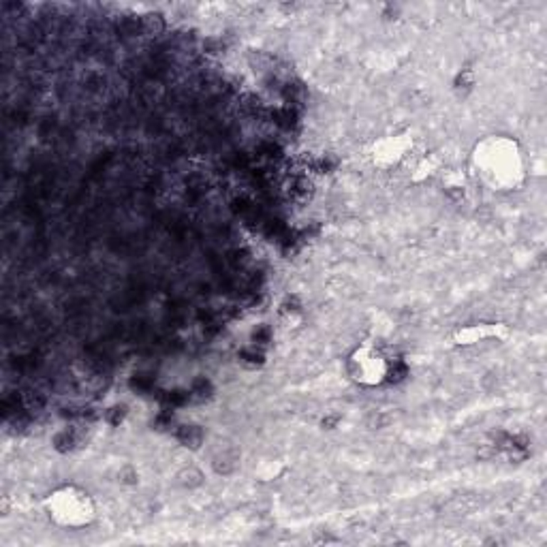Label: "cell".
Wrapping results in <instances>:
<instances>
[{
    "label": "cell",
    "mask_w": 547,
    "mask_h": 547,
    "mask_svg": "<svg viewBox=\"0 0 547 547\" xmlns=\"http://www.w3.org/2000/svg\"><path fill=\"white\" fill-rule=\"evenodd\" d=\"M469 175L490 193H516L528 180L526 150L513 135L488 133L471 148Z\"/></svg>",
    "instance_id": "6da1fadb"
},
{
    "label": "cell",
    "mask_w": 547,
    "mask_h": 547,
    "mask_svg": "<svg viewBox=\"0 0 547 547\" xmlns=\"http://www.w3.org/2000/svg\"><path fill=\"white\" fill-rule=\"evenodd\" d=\"M41 509L49 524L62 531L90 528L98 518L94 496L77 484H60L51 488L43 499Z\"/></svg>",
    "instance_id": "7a4b0ae2"
},
{
    "label": "cell",
    "mask_w": 547,
    "mask_h": 547,
    "mask_svg": "<svg viewBox=\"0 0 547 547\" xmlns=\"http://www.w3.org/2000/svg\"><path fill=\"white\" fill-rule=\"evenodd\" d=\"M394 362L377 342L366 340L353 347L344 359V370L351 383L362 389H377L392 381Z\"/></svg>",
    "instance_id": "3957f363"
},
{
    "label": "cell",
    "mask_w": 547,
    "mask_h": 547,
    "mask_svg": "<svg viewBox=\"0 0 547 547\" xmlns=\"http://www.w3.org/2000/svg\"><path fill=\"white\" fill-rule=\"evenodd\" d=\"M413 145H415V141H413L411 133H407V131L389 133V135H381L379 139L372 141L368 156L377 169L389 171V169L400 167L409 158V154L413 152Z\"/></svg>",
    "instance_id": "277c9868"
},
{
    "label": "cell",
    "mask_w": 547,
    "mask_h": 547,
    "mask_svg": "<svg viewBox=\"0 0 547 547\" xmlns=\"http://www.w3.org/2000/svg\"><path fill=\"white\" fill-rule=\"evenodd\" d=\"M511 329L503 321H475L460 325L451 332V344L460 349H471L484 342H505Z\"/></svg>",
    "instance_id": "5b68a950"
},
{
    "label": "cell",
    "mask_w": 547,
    "mask_h": 547,
    "mask_svg": "<svg viewBox=\"0 0 547 547\" xmlns=\"http://www.w3.org/2000/svg\"><path fill=\"white\" fill-rule=\"evenodd\" d=\"M441 171H443L441 158H439L436 154H424V156L415 163V167H413V171H411V180H413L415 184H419V182H424V180H428V178L441 173Z\"/></svg>",
    "instance_id": "8992f818"
},
{
    "label": "cell",
    "mask_w": 547,
    "mask_h": 547,
    "mask_svg": "<svg viewBox=\"0 0 547 547\" xmlns=\"http://www.w3.org/2000/svg\"><path fill=\"white\" fill-rule=\"evenodd\" d=\"M441 178H443V186H445V193L454 199H462L464 193H466V175L462 171H456V169H445L441 171Z\"/></svg>",
    "instance_id": "52a82bcc"
},
{
    "label": "cell",
    "mask_w": 547,
    "mask_h": 547,
    "mask_svg": "<svg viewBox=\"0 0 547 547\" xmlns=\"http://www.w3.org/2000/svg\"><path fill=\"white\" fill-rule=\"evenodd\" d=\"M237 462H240V454L229 447V449H223L220 454L214 456L212 466L218 475H231L237 469Z\"/></svg>",
    "instance_id": "ba28073f"
},
{
    "label": "cell",
    "mask_w": 547,
    "mask_h": 547,
    "mask_svg": "<svg viewBox=\"0 0 547 547\" xmlns=\"http://www.w3.org/2000/svg\"><path fill=\"white\" fill-rule=\"evenodd\" d=\"M475 86H477V77H475V73H473L471 68H460L458 75L454 77V90H456L460 96L473 92Z\"/></svg>",
    "instance_id": "9c48e42d"
},
{
    "label": "cell",
    "mask_w": 547,
    "mask_h": 547,
    "mask_svg": "<svg viewBox=\"0 0 547 547\" xmlns=\"http://www.w3.org/2000/svg\"><path fill=\"white\" fill-rule=\"evenodd\" d=\"M240 359H242V364H246V366H250V368H259V366L263 364L265 355H263V351H261L259 347H252V349H244L242 355H240Z\"/></svg>",
    "instance_id": "30bf717a"
},
{
    "label": "cell",
    "mask_w": 547,
    "mask_h": 547,
    "mask_svg": "<svg viewBox=\"0 0 547 547\" xmlns=\"http://www.w3.org/2000/svg\"><path fill=\"white\" fill-rule=\"evenodd\" d=\"M107 415H113V419H109L113 426H118V424H122V419L126 417V407H120V404H116L113 409H109L107 411Z\"/></svg>",
    "instance_id": "8fae6325"
}]
</instances>
